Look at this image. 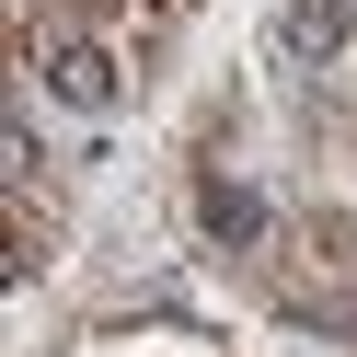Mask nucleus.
<instances>
[{
    "instance_id": "nucleus-1",
    "label": "nucleus",
    "mask_w": 357,
    "mask_h": 357,
    "mask_svg": "<svg viewBox=\"0 0 357 357\" xmlns=\"http://www.w3.org/2000/svg\"><path fill=\"white\" fill-rule=\"evenodd\" d=\"M35 81H47L70 116H104V104L127 93V70H116V47H93V35H35Z\"/></svg>"
},
{
    "instance_id": "nucleus-2",
    "label": "nucleus",
    "mask_w": 357,
    "mask_h": 357,
    "mask_svg": "<svg viewBox=\"0 0 357 357\" xmlns=\"http://www.w3.org/2000/svg\"><path fill=\"white\" fill-rule=\"evenodd\" d=\"M196 219H208V242H231V254H242V242H265V196H254V185H231V173L196 196Z\"/></svg>"
}]
</instances>
